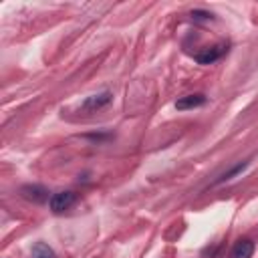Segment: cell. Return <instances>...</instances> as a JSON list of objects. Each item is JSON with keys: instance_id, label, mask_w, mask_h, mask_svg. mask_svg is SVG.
<instances>
[{"instance_id": "cell-3", "label": "cell", "mask_w": 258, "mask_h": 258, "mask_svg": "<svg viewBox=\"0 0 258 258\" xmlns=\"http://www.w3.org/2000/svg\"><path fill=\"white\" fill-rule=\"evenodd\" d=\"M20 194H22L24 200L34 202V204H40V202L50 200L48 198V189L44 185H40V183H26V185H22L20 187Z\"/></svg>"}, {"instance_id": "cell-6", "label": "cell", "mask_w": 258, "mask_h": 258, "mask_svg": "<svg viewBox=\"0 0 258 258\" xmlns=\"http://www.w3.org/2000/svg\"><path fill=\"white\" fill-rule=\"evenodd\" d=\"M206 95H202V93H196V95H185V97H181V99H177L175 101V109H179V111H187V109H196V107H202V105H206Z\"/></svg>"}, {"instance_id": "cell-2", "label": "cell", "mask_w": 258, "mask_h": 258, "mask_svg": "<svg viewBox=\"0 0 258 258\" xmlns=\"http://www.w3.org/2000/svg\"><path fill=\"white\" fill-rule=\"evenodd\" d=\"M226 52H228V42H220V44H216V46L204 48L202 52H196V54H194V60H196L198 64H214V62L220 60Z\"/></svg>"}, {"instance_id": "cell-7", "label": "cell", "mask_w": 258, "mask_h": 258, "mask_svg": "<svg viewBox=\"0 0 258 258\" xmlns=\"http://www.w3.org/2000/svg\"><path fill=\"white\" fill-rule=\"evenodd\" d=\"M32 258H56V256H54V250H52L48 244L36 242V244L32 246Z\"/></svg>"}, {"instance_id": "cell-1", "label": "cell", "mask_w": 258, "mask_h": 258, "mask_svg": "<svg viewBox=\"0 0 258 258\" xmlns=\"http://www.w3.org/2000/svg\"><path fill=\"white\" fill-rule=\"evenodd\" d=\"M77 198H79V196H77L75 191H71V189L56 191V194L50 196V200H48V208H50L52 214H62V212L71 210V208L77 204Z\"/></svg>"}, {"instance_id": "cell-8", "label": "cell", "mask_w": 258, "mask_h": 258, "mask_svg": "<svg viewBox=\"0 0 258 258\" xmlns=\"http://www.w3.org/2000/svg\"><path fill=\"white\" fill-rule=\"evenodd\" d=\"M246 165H248V161H240V163H238V165H234V167H232L230 171L222 173V175L218 177V181H216V183H222V181H228V179H232V177H234L236 173H240V171H242V169H244Z\"/></svg>"}, {"instance_id": "cell-9", "label": "cell", "mask_w": 258, "mask_h": 258, "mask_svg": "<svg viewBox=\"0 0 258 258\" xmlns=\"http://www.w3.org/2000/svg\"><path fill=\"white\" fill-rule=\"evenodd\" d=\"M191 18H194V20H210L212 14H210V12H202V10H194V12H191Z\"/></svg>"}, {"instance_id": "cell-4", "label": "cell", "mask_w": 258, "mask_h": 258, "mask_svg": "<svg viewBox=\"0 0 258 258\" xmlns=\"http://www.w3.org/2000/svg\"><path fill=\"white\" fill-rule=\"evenodd\" d=\"M111 99H113L111 91H103V93H97V95L87 97V99L83 101L81 109H83V111H99V109L107 107V105L111 103Z\"/></svg>"}, {"instance_id": "cell-5", "label": "cell", "mask_w": 258, "mask_h": 258, "mask_svg": "<svg viewBox=\"0 0 258 258\" xmlns=\"http://www.w3.org/2000/svg\"><path fill=\"white\" fill-rule=\"evenodd\" d=\"M254 250H256V244L250 238H242V240H238L232 246L228 258H252L254 256Z\"/></svg>"}]
</instances>
